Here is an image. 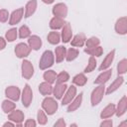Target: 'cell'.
<instances>
[{
    "instance_id": "6da1fadb",
    "label": "cell",
    "mask_w": 127,
    "mask_h": 127,
    "mask_svg": "<svg viewBox=\"0 0 127 127\" xmlns=\"http://www.w3.org/2000/svg\"><path fill=\"white\" fill-rule=\"evenodd\" d=\"M55 63V55L52 51L47 50L43 53L40 62H39V67L42 70L48 69L49 67H51Z\"/></svg>"
},
{
    "instance_id": "7a4b0ae2",
    "label": "cell",
    "mask_w": 127,
    "mask_h": 127,
    "mask_svg": "<svg viewBox=\"0 0 127 127\" xmlns=\"http://www.w3.org/2000/svg\"><path fill=\"white\" fill-rule=\"evenodd\" d=\"M105 94V86L104 84H97V86L92 90L90 94V102L92 106H96L100 103L103 96Z\"/></svg>"
},
{
    "instance_id": "3957f363",
    "label": "cell",
    "mask_w": 127,
    "mask_h": 127,
    "mask_svg": "<svg viewBox=\"0 0 127 127\" xmlns=\"http://www.w3.org/2000/svg\"><path fill=\"white\" fill-rule=\"evenodd\" d=\"M42 108L48 115H53L58 110V102L51 96H46L42 101Z\"/></svg>"
},
{
    "instance_id": "277c9868",
    "label": "cell",
    "mask_w": 127,
    "mask_h": 127,
    "mask_svg": "<svg viewBox=\"0 0 127 127\" xmlns=\"http://www.w3.org/2000/svg\"><path fill=\"white\" fill-rule=\"evenodd\" d=\"M21 99H22V104L24 105V107H29L32 103L33 100V91L31 86L27 83L25 84L22 93H21Z\"/></svg>"
},
{
    "instance_id": "5b68a950",
    "label": "cell",
    "mask_w": 127,
    "mask_h": 127,
    "mask_svg": "<svg viewBox=\"0 0 127 127\" xmlns=\"http://www.w3.org/2000/svg\"><path fill=\"white\" fill-rule=\"evenodd\" d=\"M22 76L25 79H30L34 75V65L29 60H23L21 64Z\"/></svg>"
},
{
    "instance_id": "8992f818",
    "label": "cell",
    "mask_w": 127,
    "mask_h": 127,
    "mask_svg": "<svg viewBox=\"0 0 127 127\" xmlns=\"http://www.w3.org/2000/svg\"><path fill=\"white\" fill-rule=\"evenodd\" d=\"M32 49L29 47V45L25 44V43H19L16 45L15 47V55L17 56V58L19 59H24V58H27L30 53H31Z\"/></svg>"
},
{
    "instance_id": "52a82bcc",
    "label": "cell",
    "mask_w": 127,
    "mask_h": 127,
    "mask_svg": "<svg viewBox=\"0 0 127 127\" xmlns=\"http://www.w3.org/2000/svg\"><path fill=\"white\" fill-rule=\"evenodd\" d=\"M5 95L8 99H11L13 101H18L21 96L20 88L16 85H10L5 88Z\"/></svg>"
},
{
    "instance_id": "ba28073f",
    "label": "cell",
    "mask_w": 127,
    "mask_h": 127,
    "mask_svg": "<svg viewBox=\"0 0 127 127\" xmlns=\"http://www.w3.org/2000/svg\"><path fill=\"white\" fill-rule=\"evenodd\" d=\"M24 118H25V115H24L23 111L19 110V109H17V110L14 109L10 113H8V120L13 121L16 124V126H22Z\"/></svg>"
},
{
    "instance_id": "9c48e42d",
    "label": "cell",
    "mask_w": 127,
    "mask_h": 127,
    "mask_svg": "<svg viewBox=\"0 0 127 127\" xmlns=\"http://www.w3.org/2000/svg\"><path fill=\"white\" fill-rule=\"evenodd\" d=\"M52 12H53L54 16L64 19L67 16V6L64 3H57L53 7Z\"/></svg>"
},
{
    "instance_id": "30bf717a",
    "label": "cell",
    "mask_w": 127,
    "mask_h": 127,
    "mask_svg": "<svg viewBox=\"0 0 127 127\" xmlns=\"http://www.w3.org/2000/svg\"><path fill=\"white\" fill-rule=\"evenodd\" d=\"M115 32L119 35H126L127 34V17L123 16L117 19L114 26Z\"/></svg>"
},
{
    "instance_id": "8fae6325",
    "label": "cell",
    "mask_w": 127,
    "mask_h": 127,
    "mask_svg": "<svg viewBox=\"0 0 127 127\" xmlns=\"http://www.w3.org/2000/svg\"><path fill=\"white\" fill-rule=\"evenodd\" d=\"M76 95V87L74 85H70L66 88L64 94L62 97V104L63 105H67Z\"/></svg>"
},
{
    "instance_id": "7c38bea8",
    "label": "cell",
    "mask_w": 127,
    "mask_h": 127,
    "mask_svg": "<svg viewBox=\"0 0 127 127\" xmlns=\"http://www.w3.org/2000/svg\"><path fill=\"white\" fill-rule=\"evenodd\" d=\"M23 17H24V8L21 7V8L14 10L9 17V25L13 26V25L20 23V21L23 19Z\"/></svg>"
},
{
    "instance_id": "4fadbf2b",
    "label": "cell",
    "mask_w": 127,
    "mask_h": 127,
    "mask_svg": "<svg viewBox=\"0 0 127 127\" xmlns=\"http://www.w3.org/2000/svg\"><path fill=\"white\" fill-rule=\"evenodd\" d=\"M72 37V29L71 26L68 22H65L64 27L62 28V33H61V39L64 43H68L71 40Z\"/></svg>"
},
{
    "instance_id": "5bb4252c",
    "label": "cell",
    "mask_w": 127,
    "mask_h": 127,
    "mask_svg": "<svg viewBox=\"0 0 127 127\" xmlns=\"http://www.w3.org/2000/svg\"><path fill=\"white\" fill-rule=\"evenodd\" d=\"M115 114L117 117H121L122 115L125 114L126 110H127V96L123 95L121 97V99L118 101L117 105H115Z\"/></svg>"
},
{
    "instance_id": "9a60e30c",
    "label": "cell",
    "mask_w": 127,
    "mask_h": 127,
    "mask_svg": "<svg viewBox=\"0 0 127 127\" xmlns=\"http://www.w3.org/2000/svg\"><path fill=\"white\" fill-rule=\"evenodd\" d=\"M114 57H115V50H112V51H110V52L105 56L104 60L102 61L101 64H100V66H99V70L102 71V70H105V69L109 68V67L111 66L113 61H114Z\"/></svg>"
},
{
    "instance_id": "2e32d148",
    "label": "cell",
    "mask_w": 127,
    "mask_h": 127,
    "mask_svg": "<svg viewBox=\"0 0 127 127\" xmlns=\"http://www.w3.org/2000/svg\"><path fill=\"white\" fill-rule=\"evenodd\" d=\"M81 102H82V92L79 93L78 95H75L74 98L67 104L66 111L67 112H73V111H75L76 109H78L80 107Z\"/></svg>"
},
{
    "instance_id": "e0dca14e",
    "label": "cell",
    "mask_w": 127,
    "mask_h": 127,
    "mask_svg": "<svg viewBox=\"0 0 127 127\" xmlns=\"http://www.w3.org/2000/svg\"><path fill=\"white\" fill-rule=\"evenodd\" d=\"M112 75V69H105L102 72H100L98 74V76L96 77V79L94 80V84H105L111 77Z\"/></svg>"
},
{
    "instance_id": "ac0fdd59",
    "label": "cell",
    "mask_w": 127,
    "mask_h": 127,
    "mask_svg": "<svg viewBox=\"0 0 127 127\" xmlns=\"http://www.w3.org/2000/svg\"><path fill=\"white\" fill-rule=\"evenodd\" d=\"M124 82V77L122 75H118L114 80L113 82L107 87V89L105 90V93L106 94H110V93H113L114 91H116Z\"/></svg>"
},
{
    "instance_id": "d6986e66",
    "label": "cell",
    "mask_w": 127,
    "mask_h": 127,
    "mask_svg": "<svg viewBox=\"0 0 127 127\" xmlns=\"http://www.w3.org/2000/svg\"><path fill=\"white\" fill-rule=\"evenodd\" d=\"M42 44H43L42 39L37 35H33V36H30L28 38V45L34 51L40 50V48L42 47Z\"/></svg>"
},
{
    "instance_id": "ffe728a7",
    "label": "cell",
    "mask_w": 127,
    "mask_h": 127,
    "mask_svg": "<svg viewBox=\"0 0 127 127\" xmlns=\"http://www.w3.org/2000/svg\"><path fill=\"white\" fill-rule=\"evenodd\" d=\"M66 88H67V85L65 83H56V85L53 87V93L52 94H54V96L57 99H62Z\"/></svg>"
},
{
    "instance_id": "44dd1931",
    "label": "cell",
    "mask_w": 127,
    "mask_h": 127,
    "mask_svg": "<svg viewBox=\"0 0 127 127\" xmlns=\"http://www.w3.org/2000/svg\"><path fill=\"white\" fill-rule=\"evenodd\" d=\"M115 104L113 103H109L108 105H106L102 111L100 112V118L101 119H106V118H110L115 114Z\"/></svg>"
},
{
    "instance_id": "7402d4cb",
    "label": "cell",
    "mask_w": 127,
    "mask_h": 127,
    "mask_svg": "<svg viewBox=\"0 0 127 127\" xmlns=\"http://www.w3.org/2000/svg\"><path fill=\"white\" fill-rule=\"evenodd\" d=\"M85 41H86V37L83 33H79L77 35H75L71 40H70V44L72 47H77V48H81L85 45Z\"/></svg>"
},
{
    "instance_id": "603a6c76",
    "label": "cell",
    "mask_w": 127,
    "mask_h": 127,
    "mask_svg": "<svg viewBox=\"0 0 127 127\" xmlns=\"http://www.w3.org/2000/svg\"><path fill=\"white\" fill-rule=\"evenodd\" d=\"M37 0H30L29 2H27L26 6H25V12H24V17L25 18H29L31 17L37 9Z\"/></svg>"
},
{
    "instance_id": "cb8c5ba5",
    "label": "cell",
    "mask_w": 127,
    "mask_h": 127,
    "mask_svg": "<svg viewBox=\"0 0 127 127\" xmlns=\"http://www.w3.org/2000/svg\"><path fill=\"white\" fill-rule=\"evenodd\" d=\"M64 24H65L64 19L54 16V17L51 19V21H50V28H51L52 30L57 31V30H59V29H62Z\"/></svg>"
},
{
    "instance_id": "d4e9b609",
    "label": "cell",
    "mask_w": 127,
    "mask_h": 127,
    "mask_svg": "<svg viewBox=\"0 0 127 127\" xmlns=\"http://www.w3.org/2000/svg\"><path fill=\"white\" fill-rule=\"evenodd\" d=\"M39 91L42 95H51L53 93V85L47 81H44V82H41L39 84Z\"/></svg>"
},
{
    "instance_id": "484cf974",
    "label": "cell",
    "mask_w": 127,
    "mask_h": 127,
    "mask_svg": "<svg viewBox=\"0 0 127 127\" xmlns=\"http://www.w3.org/2000/svg\"><path fill=\"white\" fill-rule=\"evenodd\" d=\"M65 53L66 49L64 46H59L55 50V56H56V63H62L65 59Z\"/></svg>"
},
{
    "instance_id": "4316f807",
    "label": "cell",
    "mask_w": 127,
    "mask_h": 127,
    "mask_svg": "<svg viewBox=\"0 0 127 127\" xmlns=\"http://www.w3.org/2000/svg\"><path fill=\"white\" fill-rule=\"evenodd\" d=\"M1 107H2L3 112L6 113V114H8V113H10L11 111H13L14 109H16V104L14 103L13 100L7 98V99H5V100L2 101Z\"/></svg>"
},
{
    "instance_id": "83f0119b",
    "label": "cell",
    "mask_w": 127,
    "mask_h": 127,
    "mask_svg": "<svg viewBox=\"0 0 127 127\" xmlns=\"http://www.w3.org/2000/svg\"><path fill=\"white\" fill-rule=\"evenodd\" d=\"M84 53H86L87 55L92 56V57H100L103 54V49L100 46H96L93 48H85Z\"/></svg>"
},
{
    "instance_id": "f1b7e54d",
    "label": "cell",
    "mask_w": 127,
    "mask_h": 127,
    "mask_svg": "<svg viewBox=\"0 0 127 127\" xmlns=\"http://www.w3.org/2000/svg\"><path fill=\"white\" fill-rule=\"evenodd\" d=\"M87 81V77L84 73H77L72 77V83L77 86H83Z\"/></svg>"
},
{
    "instance_id": "f546056e",
    "label": "cell",
    "mask_w": 127,
    "mask_h": 127,
    "mask_svg": "<svg viewBox=\"0 0 127 127\" xmlns=\"http://www.w3.org/2000/svg\"><path fill=\"white\" fill-rule=\"evenodd\" d=\"M43 77L45 79V81L53 84L54 82H56V77H57V72L53 69H47L44 74H43Z\"/></svg>"
},
{
    "instance_id": "4dcf8cb0",
    "label": "cell",
    "mask_w": 127,
    "mask_h": 127,
    "mask_svg": "<svg viewBox=\"0 0 127 127\" xmlns=\"http://www.w3.org/2000/svg\"><path fill=\"white\" fill-rule=\"evenodd\" d=\"M48 42L51 44V45H58L61 41V35L59 32H56V31H53V32H50L48 34Z\"/></svg>"
},
{
    "instance_id": "1f68e13d",
    "label": "cell",
    "mask_w": 127,
    "mask_h": 127,
    "mask_svg": "<svg viewBox=\"0 0 127 127\" xmlns=\"http://www.w3.org/2000/svg\"><path fill=\"white\" fill-rule=\"evenodd\" d=\"M78 50L75 49V48H69L68 50H66V53H65V60L67 62H72L74 61L77 57H78Z\"/></svg>"
},
{
    "instance_id": "d6a6232c",
    "label": "cell",
    "mask_w": 127,
    "mask_h": 127,
    "mask_svg": "<svg viewBox=\"0 0 127 127\" xmlns=\"http://www.w3.org/2000/svg\"><path fill=\"white\" fill-rule=\"evenodd\" d=\"M17 36H18V31H17V29H16V28H11V29H9V30L6 32V34H5V39H6V41L12 43V42H14V41L17 39Z\"/></svg>"
},
{
    "instance_id": "836d02e7",
    "label": "cell",
    "mask_w": 127,
    "mask_h": 127,
    "mask_svg": "<svg viewBox=\"0 0 127 127\" xmlns=\"http://www.w3.org/2000/svg\"><path fill=\"white\" fill-rule=\"evenodd\" d=\"M96 67V60L94 57L90 56L89 59H88V63H87V65L85 66L83 72L84 73H87V72H91L92 70H94Z\"/></svg>"
},
{
    "instance_id": "e575fe53",
    "label": "cell",
    "mask_w": 127,
    "mask_h": 127,
    "mask_svg": "<svg viewBox=\"0 0 127 127\" xmlns=\"http://www.w3.org/2000/svg\"><path fill=\"white\" fill-rule=\"evenodd\" d=\"M126 71H127V60L122 59L117 64V73L118 75H122L125 74Z\"/></svg>"
},
{
    "instance_id": "d590c367",
    "label": "cell",
    "mask_w": 127,
    "mask_h": 127,
    "mask_svg": "<svg viewBox=\"0 0 127 127\" xmlns=\"http://www.w3.org/2000/svg\"><path fill=\"white\" fill-rule=\"evenodd\" d=\"M69 79V74L67 71H61L60 73H57L56 77V83H65Z\"/></svg>"
},
{
    "instance_id": "8d00e7d4",
    "label": "cell",
    "mask_w": 127,
    "mask_h": 127,
    "mask_svg": "<svg viewBox=\"0 0 127 127\" xmlns=\"http://www.w3.org/2000/svg\"><path fill=\"white\" fill-rule=\"evenodd\" d=\"M18 33H19V37L21 39H26V38H29L31 36V30L26 25L21 26L20 29H19V31H18Z\"/></svg>"
},
{
    "instance_id": "74e56055",
    "label": "cell",
    "mask_w": 127,
    "mask_h": 127,
    "mask_svg": "<svg viewBox=\"0 0 127 127\" xmlns=\"http://www.w3.org/2000/svg\"><path fill=\"white\" fill-rule=\"evenodd\" d=\"M37 121L40 125H45L48 122V117H47V113L44 110H39L37 113Z\"/></svg>"
},
{
    "instance_id": "f35d334b",
    "label": "cell",
    "mask_w": 127,
    "mask_h": 127,
    "mask_svg": "<svg viewBox=\"0 0 127 127\" xmlns=\"http://www.w3.org/2000/svg\"><path fill=\"white\" fill-rule=\"evenodd\" d=\"M99 45H100V40L97 37H90V38L86 39V41H85L86 48H93V47H96Z\"/></svg>"
},
{
    "instance_id": "ab89813d",
    "label": "cell",
    "mask_w": 127,
    "mask_h": 127,
    "mask_svg": "<svg viewBox=\"0 0 127 127\" xmlns=\"http://www.w3.org/2000/svg\"><path fill=\"white\" fill-rule=\"evenodd\" d=\"M10 17L9 12L6 9H0V22L5 23L8 21V18Z\"/></svg>"
},
{
    "instance_id": "60d3db41",
    "label": "cell",
    "mask_w": 127,
    "mask_h": 127,
    "mask_svg": "<svg viewBox=\"0 0 127 127\" xmlns=\"http://www.w3.org/2000/svg\"><path fill=\"white\" fill-rule=\"evenodd\" d=\"M65 126H66V123L64 118H59L58 121L55 122L54 124V127H65Z\"/></svg>"
},
{
    "instance_id": "b9f144b4",
    "label": "cell",
    "mask_w": 127,
    "mask_h": 127,
    "mask_svg": "<svg viewBox=\"0 0 127 127\" xmlns=\"http://www.w3.org/2000/svg\"><path fill=\"white\" fill-rule=\"evenodd\" d=\"M112 125H113L112 120L111 119H107V118L100 123V127H112Z\"/></svg>"
},
{
    "instance_id": "7bdbcfd3",
    "label": "cell",
    "mask_w": 127,
    "mask_h": 127,
    "mask_svg": "<svg viewBox=\"0 0 127 127\" xmlns=\"http://www.w3.org/2000/svg\"><path fill=\"white\" fill-rule=\"evenodd\" d=\"M36 125H37V122L34 119H27L26 122L24 123V126L26 127H36Z\"/></svg>"
},
{
    "instance_id": "ee69618b",
    "label": "cell",
    "mask_w": 127,
    "mask_h": 127,
    "mask_svg": "<svg viewBox=\"0 0 127 127\" xmlns=\"http://www.w3.org/2000/svg\"><path fill=\"white\" fill-rule=\"evenodd\" d=\"M6 43H7L6 39H4L3 37H0V51H2V50L5 49V47H6Z\"/></svg>"
},
{
    "instance_id": "f6af8a7d",
    "label": "cell",
    "mask_w": 127,
    "mask_h": 127,
    "mask_svg": "<svg viewBox=\"0 0 127 127\" xmlns=\"http://www.w3.org/2000/svg\"><path fill=\"white\" fill-rule=\"evenodd\" d=\"M15 125H16V124H15L13 121H11V120H8L7 122H5V123L3 124V126H4V127H7V126H11V127H14Z\"/></svg>"
},
{
    "instance_id": "bcb514c9",
    "label": "cell",
    "mask_w": 127,
    "mask_h": 127,
    "mask_svg": "<svg viewBox=\"0 0 127 127\" xmlns=\"http://www.w3.org/2000/svg\"><path fill=\"white\" fill-rule=\"evenodd\" d=\"M119 127H127V122L126 121H123L119 124Z\"/></svg>"
},
{
    "instance_id": "7dc6e473",
    "label": "cell",
    "mask_w": 127,
    "mask_h": 127,
    "mask_svg": "<svg viewBox=\"0 0 127 127\" xmlns=\"http://www.w3.org/2000/svg\"><path fill=\"white\" fill-rule=\"evenodd\" d=\"M44 3H46V4H52V3H54V1L55 0H42Z\"/></svg>"
},
{
    "instance_id": "c3c4849f",
    "label": "cell",
    "mask_w": 127,
    "mask_h": 127,
    "mask_svg": "<svg viewBox=\"0 0 127 127\" xmlns=\"http://www.w3.org/2000/svg\"><path fill=\"white\" fill-rule=\"evenodd\" d=\"M70 126H75V127H76V126H77V124H75V123H72V124H70Z\"/></svg>"
}]
</instances>
